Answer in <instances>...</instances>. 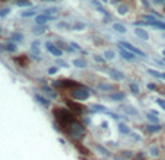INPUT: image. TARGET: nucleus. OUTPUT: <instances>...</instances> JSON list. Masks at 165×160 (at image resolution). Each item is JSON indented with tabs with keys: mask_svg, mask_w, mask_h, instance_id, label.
<instances>
[{
	"mask_svg": "<svg viewBox=\"0 0 165 160\" xmlns=\"http://www.w3.org/2000/svg\"><path fill=\"white\" fill-rule=\"evenodd\" d=\"M54 115H55V118H57L62 125H67V127H70L71 124L76 121V119H74V113L67 111V109H64V108L55 109V111H54Z\"/></svg>",
	"mask_w": 165,
	"mask_h": 160,
	"instance_id": "1",
	"label": "nucleus"
},
{
	"mask_svg": "<svg viewBox=\"0 0 165 160\" xmlns=\"http://www.w3.org/2000/svg\"><path fill=\"white\" fill-rule=\"evenodd\" d=\"M68 134H70L72 138H81V137L85 134V128L78 122H74L71 124L70 127H68Z\"/></svg>",
	"mask_w": 165,
	"mask_h": 160,
	"instance_id": "2",
	"label": "nucleus"
},
{
	"mask_svg": "<svg viewBox=\"0 0 165 160\" xmlns=\"http://www.w3.org/2000/svg\"><path fill=\"white\" fill-rule=\"evenodd\" d=\"M119 45H120L122 48H125V50H127V51H130V52H133V54L139 56V57H145V52L141 51V50H139V48H136L135 45H132L130 42H126V41H119Z\"/></svg>",
	"mask_w": 165,
	"mask_h": 160,
	"instance_id": "3",
	"label": "nucleus"
},
{
	"mask_svg": "<svg viewBox=\"0 0 165 160\" xmlns=\"http://www.w3.org/2000/svg\"><path fill=\"white\" fill-rule=\"evenodd\" d=\"M90 92L87 89H84V87H78V89L72 90V98L76 99V100H85V99H89Z\"/></svg>",
	"mask_w": 165,
	"mask_h": 160,
	"instance_id": "4",
	"label": "nucleus"
},
{
	"mask_svg": "<svg viewBox=\"0 0 165 160\" xmlns=\"http://www.w3.org/2000/svg\"><path fill=\"white\" fill-rule=\"evenodd\" d=\"M120 56H122V58L126 60V61H135V60H136V54L127 51V50H125V48H122V47H120Z\"/></svg>",
	"mask_w": 165,
	"mask_h": 160,
	"instance_id": "5",
	"label": "nucleus"
},
{
	"mask_svg": "<svg viewBox=\"0 0 165 160\" xmlns=\"http://www.w3.org/2000/svg\"><path fill=\"white\" fill-rule=\"evenodd\" d=\"M109 74H110V77H112L113 80H118V82L125 80V74H123L122 71L116 70V69H110V70H109Z\"/></svg>",
	"mask_w": 165,
	"mask_h": 160,
	"instance_id": "6",
	"label": "nucleus"
},
{
	"mask_svg": "<svg viewBox=\"0 0 165 160\" xmlns=\"http://www.w3.org/2000/svg\"><path fill=\"white\" fill-rule=\"evenodd\" d=\"M45 45H47V50H48L49 52H51L52 56H55V57H61V56H62V51H61V50H60L58 47H55L54 44L47 42Z\"/></svg>",
	"mask_w": 165,
	"mask_h": 160,
	"instance_id": "7",
	"label": "nucleus"
},
{
	"mask_svg": "<svg viewBox=\"0 0 165 160\" xmlns=\"http://www.w3.org/2000/svg\"><path fill=\"white\" fill-rule=\"evenodd\" d=\"M135 33H136L138 38H141V39H143V41H148V39H149V33L146 32L145 29L136 28V29H135Z\"/></svg>",
	"mask_w": 165,
	"mask_h": 160,
	"instance_id": "8",
	"label": "nucleus"
},
{
	"mask_svg": "<svg viewBox=\"0 0 165 160\" xmlns=\"http://www.w3.org/2000/svg\"><path fill=\"white\" fill-rule=\"evenodd\" d=\"M39 41H33L32 47H31V52H32V56L35 57V58H38L39 57Z\"/></svg>",
	"mask_w": 165,
	"mask_h": 160,
	"instance_id": "9",
	"label": "nucleus"
},
{
	"mask_svg": "<svg viewBox=\"0 0 165 160\" xmlns=\"http://www.w3.org/2000/svg\"><path fill=\"white\" fill-rule=\"evenodd\" d=\"M146 130H148V132H151V134L159 132L161 130H162V125H159V124H149V125L146 127Z\"/></svg>",
	"mask_w": 165,
	"mask_h": 160,
	"instance_id": "10",
	"label": "nucleus"
},
{
	"mask_svg": "<svg viewBox=\"0 0 165 160\" xmlns=\"http://www.w3.org/2000/svg\"><path fill=\"white\" fill-rule=\"evenodd\" d=\"M48 19H52V18H49V16H47L45 13H42V15H38V16L35 18V22H36L38 25H43Z\"/></svg>",
	"mask_w": 165,
	"mask_h": 160,
	"instance_id": "11",
	"label": "nucleus"
},
{
	"mask_svg": "<svg viewBox=\"0 0 165 160\" xmlns=\"http://www.w3.org/2000/svg\"><path fill=\"white\" fill-rule=\"evenodd\" d=\"M35 99L39 102V105H42V106H49V100H48L47 98H43V96H41L39 93L35 95Z\"/></svg>",
	"mask_w": 165,
	"mask_h": 160,
	"instance_id": "12",
	"label": "nucleus"
},
{
	"mask_svg": "<svg viewBox=\"0 0 165 160\" xmlns=\"http://www.w3.org/2000/svg\"><path fill=\"white\" fill-rule=\"evenodd\" d=\"M156 115H158V112L152 111V112H149L148 115H146V118H148L152 124H158V121H159V119H158V117H156Z\"/></svg>",
	"mask_w": 165,
	"mask_h": 160,
	"instance_id": "13",
	"label": "nucleus"
},
{
	"mask_svg": "<svg viewBox=\"0 0 165 160\" xmlns=\"http://www.w3.org/2000/svg\"><path fill=\"white\" fill-rule=\"evenodd\" d=\"M126 98L123 92H116V93H112L110 95V99H113V100H123V99Z\"/></svg>",
	"mask_w": 165,
	"mask_h": 160,
	"instance_id": "14",
	"label": "nucleus"
},
{
	"mask_svg": "<svg viewBox=\"0 0 165 160\" xmlns=\"http://www.w3.org/2000/svg\"><path fill=\"white\" fill-rule=\"evenodd\" d=\"M119 131L122 132V134H130V128L127 127L126 124L120 122V124H119Z\"/></svg>",
	"mask_w": 165,
	"mask_h": 160,
	"instance_id": "15",
	"label": "nucleus"
},
{
	"mask_svg": "<svg viewBox=\"0 0 165 160\" xmlns=\"http://www.w3.org/2000/svg\"><path fill=\"white\" fill-rule=\"evenodd\" d=\"M113 29L118 31V32H120V33L126 32V28H125V25H122V24H113Z\"/></svg>",
	"mask_w": 165,
	"mask_h": 160,
	"instance_id": "16",
	"label": "nucleus"
},
{
	"mask_svg": "<svg viewBox=\"0 0 165 160\" xmlns=\"http://www.w3.org/2000/svg\"><path fill=\"white\" fill-rule=\"evenodd\" d=\"M16 5L19 6V7H32V3H31V2H26V0H18Z\"/></svg>",
	"mask_w": 165,
	"mask_h": 160,
	"instance_id": "17",
	"label": "nucleus"
},
{
	"mask_svg": "<svg viewBox=\"0 0 165 160\" xmlns=\"http://www.w3.org/2000/svg\"><path fill=\"white\" fill-rule=\"evenodd\" d=\"M74 66L78 67V69H84L85 66H87V63H85V60H81V58H77L76 61H74Z\"/></svg>",
	"mask_w": 165,
	"mask_h": 160,
	"instance_id": "18",
	"label": "nucleus"
},
{
	"mask_svg": "<svg viewBox=\"0 0 165 160\" xmlns=\"http://www.w3.org/2000/svg\"><path fill=\"white\" fill-rule=\"evenodd\" d=\"M149 154L154 156V157H158V156H159V149L156 146H151L149 147Z\"/></svg>",
	"mask_w": 165,
	"mask_h": 160,
	"instance_id": "19",
	"label": "nucleus"
},
{
	"mask_svg": "<svg viewBox=\"0 0 165 160\" xmlns=\"http://www.w3.org/2000/svg\"><path fill=\"white\" fill-rule=\"evenodd\" d=\"M12 41H16V42H20V41H23V35L19 32H14L12 33Z\"/></svg>",
	"mask_w": 165,
	"mask_h": 160,
	"instance_id": "20",
	"label": "nucleus"
},
{
	"mask_svg": "<svg viewBox=\"0 0 165 160\" xmlns=\"http://www.w3.org/2000/svg\"><path fill=\"white\" fill-rule=\"evenodd\" d=\"M35 15H36L35 10H25V12L20 13V16H22V18H31V16H35Z\"/></svg>",
	"mask_w": 165,
	"mask_h": 160,
	"instance_id": "21",
	"label": "nucleus"
},
{
	"mask_svg": "<svg viewBox=\"0 0 165 160\" xmlns=\"http://www.w3.org/2000/svg\"><path fill=\"white\" fill-rule=\"evenodd\" d=\"M104 58L106 60H113L114 58V51H112V50H107V51H104Z\"/></svg>",
	"mask_w": 165,
	"mask_h": 160,
	"instance_id": "22",
	"label": "nucleus"
},
{
	"mask_svg": "<svg viewBox=\"0 0 165 160\" xmlns=\"http://www.w3.org/2000/svg\"><path fill=\"white\" fill-rule=\"evenodd\" d=\"M148 73H149L151 76H154V77H156V79H162V73H159V71L149 69V70H148Z\"/></svg>",
	"mask_w": 165,
	"mask_h": 160,
	"instance_id": "23",
	"label": "nucleus"
},
{
	"mask_svg": "<svg viewBox=\"0 0 165 160\" xmlns=\"http://www.w3.org/2000/svg\"><path fill=\"white\" fill-rule=\"evenodd\" d=\"M129 89H130V92L135 95L139 93V86H138L136 83H130V85H129Z\"/></svg>",
	"mask_w": 165,
	"mask_h": 160,
	"instance_id": "24",
	"label": "nucleus"
},
{
	"mask_svg": "<svg viewBox=\"0 0 165 160\" xmlns=\"http://www.w3.org/2000/svg\"><path fill=\"white\" fill-rule=\"evenodd\" d=\"M123 109H125V112H127L129 115H138V111H136V109L130 108V106H123Z\"/></svg>",
	"mask_w": 165,
	"mask_h": 160,
	"instance_id": "25",
	"label": "nucleus"
},
{
	"mask_svg": "<svg viewBox=\"0 0 165 160\" xmlns=\"http://www.w3.org/2000/svg\"><path fill=\"white\" fill-rule=\"evenodd\" d=\"M43 90H45V92H47V93L49 95L51 98H57V92H54L52 89H49L48 86H43Z\"/></svg>",
	"mask_w": 165,
	"mask_h": 160,
	"instance_id": "26",
	"label": "nucleus"
},
{
	"mask_svg": "<svg viewBox=\"0 0 165 160\" xmlns=\"http://www.w3.org/2000/svg\"><path fill=\"white\" fill-rule=\"evenodd\" d=\"M91 109L93 111H99V112H106V108L103 105H91Z\"/></svg>",
	"mask_w": 165,
	"mask_h": 160,
	"instance_id": "27",
	"label": "nucleus"
},
{
	"mask_svg": "<svg viewBox=\"0 0 165 160\" xmlns=\"http://www.w3.org/2000/svg\"><path fill=\"white\" fill-rule=\"evenodd\" d=\"M6 50L7 51H12V52H14L18 48H16V45H14V42H7V45H6Z\"/></svg>",
	"mask_w": 165,
	"mask_h": 160,
	"instance_id": "28",
	"label": "nucleus"
},
{
	"mask_svg": "<svg viewBox=\"0 0 165 160\" xmlns=\"http://www.w3.org/2000/svg\"><path fill=\"white\" fill-rule=\"evenodd\" d=\"M118 13L119 15H126L127 13V6H119L118 7Z\"/></svg>",
	"mask_w": 165,
	"mask_h": 160,
	"instance_id": "29",
	"label": "nucleus"
},
{
	"mask_svg": "<svg viewBox=\"0 0 165 160\" xmlns=\"http://www.w3.org/2000/svg\"><path fill=\"white\" fill-rule=\"evenodd\" d=\"M99 89H101V90H113V86H112V85H104V83H100V85H99Z\"/></svg>",
	"mask_w": 165,
	"mask_h": 160,
	"instance_id": "30",
	"label": "nucleus"
},
{
	"mask_svg": "<svg viewBox=\"0 0 165 160\" xmlns=\"http://www.w3.org/2000/svg\"><path fill=\"white\" fill-rule=\"evenodd\" d=\"M97 150H99L100 153H103V154L106 156V157H109V156H110V153H109V151L106 150V149H104V147H101V146H97Z\"/></svg>",
	"mask_w": 165,
	"mask_h": 160,
	"instance_id": "31",
	"label": "nucleus"
},
{
	"mask_svg": "<svg viewBox=\"0 0 165 160\" xmlns=\"http://www.w3.org/2000/svg\"><path fill=\"white\" fill-rule=\"evenodd\" d=\"M156 104L159 105L161 108H162V109H164V111H165V99H161V98H158V99H156Z\"/></svg>",
	"mask_w": 165,
	"mask_h": 160,
	"instance_id": "32",
	"label": "nucleus"
},
{
	"mask_svg": "<svg viewBox=\"0 0 165 160\" xmlns=\"http://www.w3.org/2000/svg\"><path fill=\"white\" fill-rule=\"evenodd\" d=\"M72 28L76 29V31H78V29H84V28H85V25H84V24H76L74 26H72Z\"/></svg>",
	"mask_w": 165,
	"mask_h": 160,
	"instance_id": "33",
	"label": "nucleus"
},
{
	"mask_svg": "<svg viewBox=\"0 0 165 160\" xmlns=\"http://www.w3.org/2000/svg\"><path fill=\"white\" fill-rule=\"evenodd\" d=\"M57 71H58L57 67H49V70H48V73H49V74H55Z\"/></svg>",
	"mask_w": 165,
	"mask_h": 160,
	"instance_id": "34",
	"label": "nucleus"
},
{
	"mask_svg": "<svg viewBox=\"0 0 165 160\" xmlns=\"http://www.w3.org/2000/svg\"><path fill=\"white\" fill-rule=\"evenodd\" d=\"M133 160H145V154H143V153H139Z\"/></svg>",
	"mask_w": 165,
	"mask_h": 160,
	"instance_id": "35",
	"label": "nucleus"
},
{
	"mask_svg": "<svg viewBox=\"0 0 165 160\" xmlns=\"http://www.w3.org/2000/svg\"><path fill=\"white\" fill-rule=\"evenodd\" d=\"M9 12H10V9H3L2 12H0V16H2V18H5V16L9 13Z\"/></svg>",
	"mask_w": 165,
	"mask_h": 160,
	"instance_id": "36",
	"label": "nucleus"
},
{
	"mask_svg": "<svg viewBox=\"0 0 165 160\" xmlns=\"http://www.w3.org/2000/svg\"><path fill=\"white\" fill-rule=\"evenodd\" d=\"M94 60L97 63H104V58L103 57H100V56H94Z\"/></svg>",
	"mask_w": 165,
	"mask_h": 160,
	"instance_id": "37",
	"label": "nucleus"
},
{
	"mask_svg": "<svg viewBox=\"0 0 165 160\" xmlns=\"http://www.w3.org/2000/svg\"><path fill=\"white\" fill-rule=\"evenodd\" d=\"M132 137H133V140H136V141H141V140H142L139 134H132Z\"/></svg>",
	"mask_w": 165,
	"mask_h": 160,
	"instance_id": "38",
	"label": "nucleus"
},
{
	"mask_svg": "<svg viewBox=\"0 0 165 160\" xmlns=\"http://www.w3.org/2000/svg\"><path fill=\"white\" fill-rule=\"evenodd\" d=\"M148 89H149V90H156V85H154V83H149V85H148Z\"/></svg>",
	"mask_w": 165,
	"mask_h": 160,
	"instance_id": "39",
	"label": "nucleus"
},
{
	"mask_svg": "<svg viewBox=\"0 0 165 160\" xmlns=\"http://www.w3.org/2000/svg\"><path fill=\"white\" fill-rule=\"evenodd\" d=\"M132 153L130 151H123V157H132Z\"/></svg>",
	"mask_w": 165,
	"mask_h": 160,
	"instance_id": "40",
	"label": "nucleus"
},
{
	"mask_svg": "<svg viewBox=\"0 0 165 160\" xmlns=\"http://www.w3.org/2000/svg\"><path fill=\"white\" fill-rule=\"evenodd\" d=\"M57 64H60V66H62V67H68V64L64 63V61H61V60H57Z\"/></svg>",
	"mask_w": 165,
	"mask_h": 160,
	"instance_id": "41",
	"label": "nucleus"
},
{
	"mask_svg": "<svg viewBox=\"0 0 165 160\" xmlns=\"http://www.w3.org/2000/svg\"><path fill=\"white\" fill-rule=\"evenodd\" d=\"M71 45H72V47H74V50H81V48L78 47V45H77L76 42H72V44H71Z\"/></svg>",
	"mask_w": 165,
	"mask_h": 160,
	"instance_id": "42",
	"label": "nucleus"
},
{
	"mask_svg": "<svg viewBox=\"0 0 165 160\" xmlns=\"http://www.w3.org/2000/svg\"><path fill=\"white\" fill-rule=\"evenodd\" d=\"M58 26H60V28H68V25H65V24H58Z\"/></svg>",
	"mask_w": 165,
	"mask_h": 160,
	"instance_id": "43",
	"label": "nucleus"
},
{
	"mask_svg": "<svg viewBox=\"0 0 165 160\" xmlns=\"http://www.w3.org/2000/svg\"><path fill=\"white\" fill-rule=\"evenodd\" d=\"M165 0H154V3H158V5H159V3H164Z\"/></svg>",
	"mask_w": 165,
	"mask_h": 160,
	"instance_id": "44",
	"label": "nucleus"
},
{
	"mask_svg": "<svg viewBox=\"0 0 165 160\" xmlns=\"http://www.w3.org/2000/svg\"><path fill=\"white\" fill-rule=\"evenodd\" d=\"M101 128H107V122H103V124H101Z\"/></svg>",
	"mask_w": 165,
	"mask_h": 160,
	"instance_id": "45",
	"label": "nucleus"
},
{
	"mask_svg": "<svg viewBox=\"0 0 165 160\" xmlns=\"http://www.w3.org/2000/svg\"><path fill=\"white\" fill-rule=\"evenodd\" d=\"M162 79H164V80H165V73H162Z\"/></svg>",
	"mask_w": 165,
	"mask_h": 160,
	"instance_id": "46",
	"label": "nucleus"
},
{
	"mask_svg": "<svg viewBox=\"0 0 165 160\" xmlns=\"http://www.w3.org/2000/svg\"><path fill=\"white\" fill-rule=\"evenodd\" d=\"M162 56H164V57H165V50H164V51H162Z\"/></svg>",
	"mask_w": 165,
	"mask_h": 160,
	"instance_id": "47",
	"label": "nucleus"
},
{
	"mask_svg": "<svg viewBox=\"0 0 165 160\" xmlns=\"http://www.w3.org/2000/svg\"><path fill=\"white\" fill-rule=\"evenodd\" d=\"M114 160H125V159H118V157H116V159H114Z\"/></svg>",
	"mask_w": 165,
	"mask_h": 160,
	"instance_id": "48",
	"label": "nucleus"
},
{
	"mask_svg": "<svg viewBox=\"0 0 165 160\" xmlns=\"http://www.w3.org/2000/svg\"><path fill=\"white\" fill-rule=\"evenodd\" d=\"M45 2H51V0H45Z\"/></svg>",
	"mask_w": 165,
	"mask_h": 160,
	"instance_id": "49",
	"label": "nucleus"
}]
</instances>
